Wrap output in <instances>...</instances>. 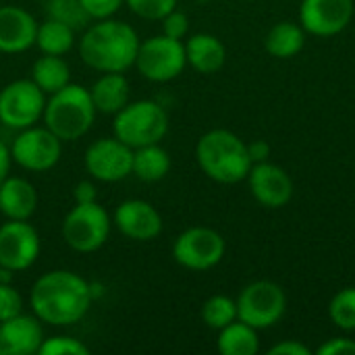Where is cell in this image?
I'll use <instances>...</instances> for the list:
<instances>
[{"label":"cell","mask_w":355,"mask_h":355,"mask_svg":"<svg viewBox=\"0 0 355 355\" xmlns=\"http://www.w3.org/2000/svg\"><path fill=\"white\" fill-rule=\"evenodd\" d=\"M94 302L92 285L71 270H52L42 275L29 293V304L40 322L50 327H69L79 322Z\"/></svg>","instance_id":"obj_1"},{"label":"cell","mask_w":355,"mask_h":355,"mask_svg":"<svg viewBox=\"0 0 355 355\" xmlns=\"http://www.w3.org/2000/svg\"><path fill=\"white\" fill-rule=\"evenodd\" d=\"M139 48L137 31L116 19H98L79 42L81 60L100 73H125L135 64Z\"/></svg>","instance_id":"obj_2"},{"label":"cell","mask_w":355,"mask_h":355,"mask_svg":"<svg viewBox=\"0 0 355 355\" xmlns=\"http://www.w3.org/2000/svg\"><path fill=\"white\" fill-rule=\"evenodd\" d=\"M196 158L206 177L225 185L248 179L252 168L248 144L227 129H212L204 133L196 146Z\"/></svg>","instance_id":"obj_3"},{"label":"cell","mask_w":355,"mask_h":355,"mask_svg":"<svg viewBox=\"0 0 355 355\" xmlns=\"http://www.w3.org/2000/svg\"><path fill=\"white\" fill-rule=\"evenodd\" d=\"M96 112L89 89L77 83H67L62 89L50 94L42 119L44 127H48L60 141H75L92 129Z\"/></svg>","instance_id":"obj_4"},{"label":"cell","mask_w":355,"mask_h":355,"mask_svg":"<svg viewBox=\"0 0 355 355\" xmlns=\"http://www.w3.org/2000/svg\"><path fill=\"white\" fill-rule=\"evenodd\" d=\"M112 129L114 137L135 150L141 146L160 144L168 131V116L158 102L137 100L129 102L114 114Z\"/></svg>","instance_id":"obj_5"},{"label":"cell","mask_w":355,"mask_h":355,"mask_svg":"<svg viewBox=\"0 0 355 355\" xmlns=\"http://www.w3.org/2000/svg\"><path fill=\"white\" fill-rule=\"evenodd\" d=\"M110 227L112 220L98 202L75 204L62 220V239L73 252L92 254L106 243Z\"/></svg>","instance_id":"obj_6"},{"label":"cell","mask_w":355,"mask_h":355,"mask_svg":"<svg viewBox=\"0 0 355 355\" xmlns=\"http://www.w3.org/2000/svg\"><path fill=\"white\" fill-rule=\"evenodd\" d=\"M237 302V318L245 324L264 331L275 327L287 310V295L272 281H254L241 289Z\"/></svg>","instance_id":"obj_7"},{"label":"cell","mask_w":355,"mask_h":355,"mask_svg":"<svg viewBox=\"0 0 355 355\" xmlns=\"http://www.w3.org/2000/svg\"><path fill=\"white\" fill-rule=\"evenodd\" d=\"M185 64H187V56H185V44L181 40L162 33L146 42H139L135 67L141 73V77L156 83H166L179 77Z\"/></svg>","instance_id":"obj_8"},{"label":"cell","mask_w":355,"mask_h":355,"mask_svg":"<svg viewBox=\"0 0 355 355\" xmlns=\"http://www.w3.org/2000/svg\"><path fill=\"white\" fill-rule=\"evenodd\" d=\"M225 237L208 227H191L173 243V258L187 270H210L225 258Z\"/></svg>","instance_id":"obj_9"},{"label":"cell","mask_w":355,"mask_h":355,"mask_svg":"<svg viewBox=\"0 0 355 355\" xmlns=\"http://www.w3.org/2000/svg\"><path fill=\"white\" fill-rule=\"evenodd\" d=\"M46 108V94L33 79H17L0 89V123L10 129L33 127Z\"/></svg>","instance_id":"obj_10"},{"label":"cell","mask_w":355,"mask_h":355,"mask_svg":"<svg viewBox=\"0 0 355 355\" xmlns=\"http://www.w3.org/2000/svg\"><path fill=\"white\" fill-rule=\"evenodd\" d=\"M62 154V141L48 127H27L10 146L12 160L31 173H46L56 166Z\"/></svg>","instance_id":"obj_11"},{"label":"cell","mask_w":355,"mask_h":355,"mask_svg":"<svg viewBox=\"0 0 355 355\" xmlns=\"http://www.w3.org/2000/svg\"><path fill=\"white\" fill-rule=\"evenodd\" d=\"M85 168L96 181H123L133 171V148L123 144L119 137L96 139L85 150Z\"/></svg>","instance_id":"obj_12"},{"label":"cell","mask_w":355,"mask_h":355,"mask_svg":"<svg viewBox=\"0 0 355 355\" xmlns=\"http://www.w3.org/2000/svg\"><path fill=\"white\" fill-rule=\"evenodd\" d=\"M40 256V235L27 220L0 225V268L8 272L27 270Z\"/></svg>","instance_id":"obj_13"},{"label":"cell","mask_w":355,"mask_h":355,"mask_svg":"<svg viewBox=\"0 0 355 355\" xmlns=\"http://www.w3.org/2000/svg\"><path fill=\"white\" fill-rule=\"evenodd\" d=\"M354 17V0H302L300 25L306 33L331 37L341 33Z\"/></svg>","instance_id":"obj_14"},{"label":"cell","mask_w":355,"mask_h":355,"mask_svg":"<svg viewBox=\"0 0 355 355\" xmlns=\"http://www.w3.org/2000/svg\"><path fill=\"white\" fill-rule=\"evenodd\" d=\"M248 181L256 202L266 208H283L293 198V181L289 173L268 160L252 164Z\"/></svg>","instance_id":"obj_15"},{"label":"cell","mask_w":355,"mask_h":355,"mask_svg":"<svg viewBox=\"0 0 355 355\" xmlns=\"http://www.w3.org/2000/svg\"><path fill=\"white\" fill-rule=\"evenodd\" d=\"M114 225L133 241H152L162 233V216L146 200L121 202L114 210Z\"/></svg>","instance_id":"obj_16"},{"label":"cell","mask_w":355,"mask_h":355,"mask_svg":"<svg viewBox=\"0 0 355 355\" xmlns=\"http://www.w3.org/2000/svg\"><path fill=\"white\" fill-rule=\"evenodd\" d=\"M44 331L40 318L33 314H17L0 322V355H31L40 352Z\"/></svg>","instance_id":"obj_17"},{"label":"cell","mask_w":355,"mask_h":355,"mask_svg":"<svg viewBox=\"0 0 355 355\" xmlns=\"http://www.w3.org/2000/svg\"><path fill=\"white\" fill-rule=\"evenodd\" d=\"M37 21L21 6H0V52L19 54L35 44Z\"/></svg>","instance_id":"obj_18"},{"label":"cell","mask_w":355,"mask_h":355,"mask_svg":"<svg viewBox=\"0 0 355 355\" xmlns=\"http://www.w3.org/2000/svg\"><path fill=\"white\" fill-rule=\"evenodd\" d=\"M37 208V191L23 177H6L0 185V212L6 220H29Z\"/></svg>","instance_id":"obj_19"},{"label":"cell","mask_w":355,"mask_h":355,"mask_svg":"<svg viewBox=\"0 0 355 355\" xmlns=\"http://www.w3.org/2000/svg\"><path fill=\"white\" fill-rule=\"evenodd\" d=\"M187 64L202 75H212L225 67L227 50L225 44L212 33H196L185 42Z\"/></svg>","instance_id":"obj_20"},{"label":"cell","mask_w":355,"mask_h":355,"mask_svg":"<svg viewBox=\"0 0 355 355\" xmlns=\"http://www.w3.org/2000/svg\"><path fill=\"white\" fill-rule=\"evenodd\" d=\"M89 96L98 112L116 114L129 104L131 87L123 73H104L89 87Z\"/></svg>","instance_id":"obj_21"},{"label":"cell","mask_w":355,"mask_h":355,"mask_svg":"<svg viewBox=\"0 0 355 355\" xmlns=\"http://www.w3.org/2000/svg\"><path fill=\"white\" fill-rule=\"evenodd\" d=\"M264 46H266V52L275 58H281V60L293 58L306 46V29L300 23L281 21L275 27H270V31L264 37Z\"/></svg>","instance_id":"obj_22"},{"label":"cell","mask_w":355,"mask_h":355,"mask_svg":"<svg viewBox=\"0 0 355 355\" xmlns=\"http://www.w3.org/2000/svg\"><path fill=\"white\" fill-rule=\"evenodd\" d=\"M216 347L223 355H254L260 349L258 329L245 324L243 320H233L218 331Z\"/></svg>","instance_id":"obj_23"},{"label":"cell","mask_w":355,"mask_h":355,"mask_svg":"<svg viewBox=\"0 0 355 355\" xmlns=\"http://www.w3.org/2000/svg\"><path fill=\"white\" fill-rule=\"evenodd\" d=\"M171 171V156L160 144H150L133 150V175L146 183L164 179Z\"/></svg>","instance_id":"obj_24"},{"label":"cell","mask_w":355,"mask_h":355,"mask_svg":"<svg viewBox=\"0 0 355 355\" xmlns=\"http://www.w3.org/2000/svg\"><path fill=\"white\" fill-rule=\"evenodd\" d=\"M31 79L44 94L50 96V94L62 89L67 83H71V69H69L67 60H62V56L44 54L33 62Z\"/></svg>","instance_id":"obj_25"},{"label":"cell","mask_w":355,"mask_h":355,"mask_svg":"<svg viewBox=\"0 0 355 355\" xmlns=\"http://www.w3.org/2000/svg\"><path fill=\"white\" fill-rule=\"evenodd\" d=\"M73 44H75V29L73 27H69L56 19H50V17L37 25L35 46L42 50V54L62 56L73 48Z\"/></svg>","instance_id":"obj_26"},{"label":"cell","mask_w":355,"mask_h":355,"mask_svg":"<svg viewBox=\"0 0 355 355\" xmlns=\"http://www.w3.org/2000/svg\"><path fill=\"white\" fill-rule=\"evenodd\" d=\"M202 320L208 329L220 331L237 320V302L227 295H212L202 306Z\"/></svg>","instance_id":"obj_27"},{"label":"cell","mask_w":355,"mask_h":355,"mask_svg":"<svg viewBox=\"0 0 355 355\" xmlns=\"http://www.w3.org/2000/svg\"><path fill=\"white\" fill-rule=\"evenodd\" d=\"M46 10H48L50 19H56L73 29H81L92 21V17L85 12L81 0H48Z\"/></svg>","instance_id":"obj_28"},{"label":"cell","mask_w":355,"mask_h":355,"mask_svg":"<svg viewBox=\"0 0 355 355\" xmlns=\"http://www.w3.org/2000/svg\"><path fill=\"white\" fill-rule=\"evenodd\" d=\"M329 316L341 331H355V287L341 289L331 300Z\"/></svg>","instance_id":"obj_29"},{"label":"cell","mask_w":355,"mask_h":355,"mask_svg":"<svg viewBox=\"0 0 355 355\" xmlns=\"http://www.w3.org/2000/svg\"><path fill=\"white\" fill-rule=\"evenodd\" d=\"M129 10L148 21H160L171 10L177 8L179 0H125Z\"/></svg>","instance_id":"obj_30"},{"label":"cell","mask_w":355,"mask_h":355,"mask_svg":"<svg viewBox=\"0 0 355 355\" xmlns=\"http://www.w3.org/2000/svg\"><path fill=\"white\" fill-rule=\"evenodd\" d=\"M40 355H89V347L73 337H50L40 345Z\"/></svg>","instance_id":"obj_31"},{"label":"cell","mask_w":355,"mask_h":355,"mask_svg":"<svg viewBox=\"0 0 355 355\" xmlns=\"http://www.w3.org/2000/svg\"><path fill=\"white\" fill-rule=\"evenodd\" d=\"M21 312H23V300L19 291L6 281H0V322L15 318Z\"/></svg>","instance_id":"obj_32"},{"label":"cell","mask_w":355,"mask_h":355,"mask_svg":"<svg viewBox=\"0 0 355 355\" xmlns=\"http://www.w3.org/2000/svg\"><path fill=\"white\" fill-rule=\"evenodd\" d=\"M162 21V33L168 35V37H175V40H183L189 31V19L185 12L181 10H171L166 17L160 19Z\"/></svg>","instance_id":"obj_33"},{"label":"cell","mask_w":355,"mask_h":355,"mask_svg":"<svg viewBox=\"0 0 355 355\" xmlns=\"http://www.w3.org/2000/svg\"><path fill=\"white\" fill-rule=\"evenodd\" d=\"M125 0H81V4H83V8H85V12L92 17V19H108V17H112L119 8H121V4H123Z\"/></svg>","instance_id":"obj_34"},{"label":"cell","mask_w":355,"mask_h":355,"mask_svg":"<svg viewBox=\"0 0 355 355\" xmlns=\"http://www.w3.org/2000/svg\"><path fill=\"white\" fill-rule=\"evenodd\" d=\"M318 355H355V341L347 337H335L329 339L318 347Z\"/></svg>","instance_id":"obj_35"},{"label":"cell","mask_w":355,"mask_h":355,"mask_svg":"<svg viewBox=\"0 0 355 355\" xmlns=\"http://www.w3.org/2000/svg\"><path fill=\"white\" fill-rule=\"evenodd\" d=\"M310 347L300 341H281L268 349V355H310Z\"/></svg>","instance_id":"obj_36"},{"label":"cell","mask_w":355,"mask_h":355,"mask_svg":"<svg viewBox=\"0 0 355 355\" xmlns=\"http://www.w3.org/2000/svg\"><path fill=\"white\" fill-rule=\"evenodd\" d=\"M73 198L75 204H89V202H98V191L96 185L92 181H79L73 189Z\"/></svg>","instance_id":"obj_37"},{"label":"cell","mask_w":355,"mask_h":355,"mask_svg":"<svg viewBox=\"0 0 355 355\" xmlns=\"http://www.w3.org/2000/svg\"><path fill=\"white\" fill-rule=\"evenodd\" d=\"M248 154H250L252 164L266 162V160L270 158V144H268V141H264V139L250 141V144H248Z\"/></svg>","instance_id":"obj_38"},{"label":"cell","mask_w":355,"mask_h":355,"mask_svg":"<svg viewBox=\"0 0 355 355\" xmlns=\"http://www.w3.org/2000/svg\"><path fill=\"white\" fill-rule=\"evenodd\" d=\"M10 162H12L10 148H6L4 141H0V185L4 183V179H6L8 173H10Z\"/></svg>","instance_id":"obj_39"},{"label":"cell","mask_w":355,"mask_h":355,"mask_svg":"<svg viewBox=\"0 0 355 355\" xmlns=\"http://www.w3.org/2000/svg\"><path fill=\"white\" fill-rule=\"evenodd\" d=\"M0 270H2V268H0Z\"/></svg>","instance_id":"obj_40"}]
</instances>
